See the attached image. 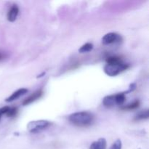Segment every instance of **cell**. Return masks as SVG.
Returning a JSON list of instances; mask_svg holds the SVG:
<instances>
[{
  "mask_svg": "<svg viewBox=\"0 0 149 149\" xmlns=\"http://www.w3.org/2000/svg\"><path fill=\"white\" fill-rule=\"evenodd\" d=\"M9 109H10V106H4V107L0 108V120H1V117L4 114L6 115V113L8 111Z\"/></svg>",
  "mask_w": 149,
  "mask_h": 149,
  "instance_id": "2e32d148",
  "label": "cell"
},
{
  "mask_svg": "<svg viewBox=\"0 0 149 149\" xmlns=\"http://www.w3.org/2000/svg\"><path fill=\"white\" fill-rule=\"evenodd\" d=\"M19 13V8L17 5L16 4H13L10 9L9 10L8 13L7 15V20L10 22H14L15 20L17 19V15Z\"/></svg>",
  "mask_w": 149,
  "mask_h": 149,
  "instance_id": "8992f818",
  "label": "cell"
},
{
  "mask_svg": "<svg viewBox=\"0 0 149 149\" xmlns=\"http://www.w3.org/2000/svg\"><path fill=\"white\" fill-rule=\"evenodd\" d=\"M122 143L121 140L118 139L112 144L111 147L110 149H122Z\"/></svg>",
  "mask_w": 149,
  "mask_h": 149,
  "instance_id": "9a60e30c",
  "label": "cell"
},
{
  "mask_svg": "<svg viewBox=\"0 0 149 149\" xmlns=\"http://www.w3.org/2000/svg\"><path fill=\"white\" fill-rule=\"evenodd\" d=\"M122 42V37L120 34L114 32L108 33L102 38V43L105 45H112V44L121 43Z\"/></svg>",
  "mask_w": 149,
  "mask_h": 149,
  "instance_id": "277c9868",
  "label": "cell"
},
{
  "mask_svg": "<svg viewBox=\"0 0 149 149\" xmlns=\"http://www.w3.org/2000/svg\"><path fill=\"white\" fill-rule=\"evenodd\" d=\"M93 49V45L90 42H87V43L83 45L79 49V52L80 53H86V52H89Z\"/></svg>",
  "mask_w": 149,
  "mask_h": 149,
  "instance_id": "8fae6325",
  "label": "cell"
},
{
  "mask_svg": "<svg viewBox=\"0 0 149 149\" xmlns=\"http://www.w3.org/2000/svg\"><path fill=\"white\" fill-rule=\"evenodd\" d=\"M42 94H43L42 90H37V91L33 93L32 95H31L29 97L25 99L23 102V106H27V105H29L30 103H33V102H34L35 100H36L37 99L40 98L41 96L42 95Z\"/></svg>",
  "mask_w": 149,
  "mask_h": 149,
  "instance_id": "52a82bcc",
  "label": "cell"
},
{
  "mask_svg": "<svg viewBox=\"0 0 149 149\" xmlns=\"http://www.w3.org/2000/svg\"><path fill=\"white\" fill-rule=\"evenodd\" d=\"M107 143L105 138H100L90 145V149H106Z\"/></svg>",
  "mask_w": 149,
  "mask_h": 149,
  "instance_id": "9c48e42d",
  "label": "cell"
},
{
  "mask_svg": "<svg viewBox=\"0 0 149 149\" xmlns=\"http://www.w3.org/2000/svg\"><path fill=\"white\" fill-rule=\"evenodd\" d=\"M103 104L105 107L108 108V109H110V108L116 106L115 95H111L106 96L103 100Z\"/></svg>",
  "mask_w": 149,
  "mask_h": 149,
  "instance_id": "ba28073f",
  "label": "cell"
},
{
  "mask_svg": "<svg viewBox=\"0 0 149 149\" xmlns=\"http://www.w3.org/2000/svg\"><path fill=\"white\" fill-rule=\"evenodd\" d=\"M139 106H140L139 100H135V101H134L133 103L127 105L126 106L122 107V109H123V110H133V109H137V108L139 107Z\"/></svg>",
  "mask_w": 149,
  "mask_h": 149,
  "instance_id": "7c38bea8",
  "label": "cell"
},
{
  "mask_svg": "<svg viewBox=\"0 0 149 149\" xmlns=\"http://www.w3.org/2000/svg\"><path fill=\"white\" fill-rule=\"evenodd\" d=\"M129 68V65L124 62L121 58L111 56L106 59V64L103 71L109 77H116Z\"/></svg>",
  "mask_w": 149,
  "mask_h": 149,
  "instance_id": "6da1fadb",
  "label": "cell"
},
{
  "mask_svg": "<svg viewBox=\"0 0 149 149\" xmlns=\"http://www.w3.org/2000/svg\"><path fill=\"white\" fill-rule=\"evenodd\" d=\"M7 55L6 52L0 50V62H1V61H3L4 60H5L6 58H7Z\"/></svg>",
  "mask_w": 149,
  "mask_h": 149,
  "instance_id": "e0dca14e",
  "label": "cell"
},
{
  "mask_svg": "<svg viewBox=\"0 0 149 149\" xmlns=\"http://www.w3.org/2000/svg\"><path fill=\"white\" fill-rule=\"evenodd\" d=\"M51 125V122L47 120H36L30 122L27 125V130L30 133H39L45 130Z\"/></svg>",
  "mask_w": 149,
  "mask_h": 149,
  "instance_id": "3957f363",
  "label": "cell"
},
{
  "mask_svg": "<svg viewBox=\"0 0 149 149\" xmlns=\"http://www.w3.org/2000/svg\"><path fill=\"white\" fill-rule=\"evenodd\" d=\"M28 91H29V90H28V89H26V88L18 89L17 90L15 91L14 93H13V94L10 96V97H8L7 98H6L5 101L6 102L14 101V100L18 99L20 97H21V96L24 95L25 94H26V93H28Z\"/></svg>",
  "mask_w": 149,
  "mask_h": 149,
  "instance_id": "5b68a950",
  "label": "cell"
},
{
  "mask_svg": "<svg viewBox=\"0 0 149 149\" xmlns=\"http://www.w3.org/2000/svg\"><path fill=\"white\" fill-rule=\"evenodd\" d=\"M17 113V108L10 107V109H9L8 111H7V113H6V115H7L8 117H13V116H16Z\"/></svg>",
  "mask_w": 149,
  "mask_h": 149,
  "instance_id": "5bb4252c",
  "label": "cell"
},
{
  "mask_svg": "<svg viewBox=\"0 0 149 149\" xmlns=\"http://www.w3.org/2000/svg\"><path fill=\"white\" fill-rule=\"evenodd\" d=\"M115 98H116V106H122V104H124L125 100H126L125 93H118V94H115Z\"/></svg>",
  "mask_w": 149,
  "mask_h": 149,
  "instance_id": "30bf717a",
  "label": "cell"
},
{
  "mask_svg": "<svg viewBox=\"0 0 149 149\" xmlns=\"http://www.w3.org/2000/svg\"><path fill=\"white\" fill-rule=\"evenodd\" d=\"M94 115L88 111H79L68 116V120L74 125L80 127L90 126L94 122Z\"/></svg>",
  "mask_w": 149,
  "mask_h": 149,
  "instance_id": "7a4b0ae2",
  "label": "cell"
},
{
  "mask_svg": "<svg viewBox=\"0 0 149 149\" xmlns=\"http://www.w3.org/2000/svg\"><path fill=\"white\" fill-rule=\"evenodd\" d=\"M148 118V111L145 110L142 111L141 112H140L138 115L135 117L136 120H142V119H146Z\"/></svg>",
  "mask_w": 149,
  "mask_h": 149,
  "instance_id": "4fadbf2b",
  "label": "cell"
}]
</instances>
